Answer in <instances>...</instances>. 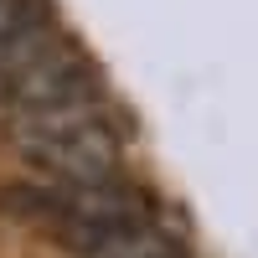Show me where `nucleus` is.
I'll use <instances>...</instances> for the list:
<instances>
[{
	"mask_svg": "<svg viewBox=\"0 0 258 258\" xmlns=\"http://www.w3.org/2000/svg\"><path fill=\"white\" fill-rule=\"evenodd\" d=\"M16 150L36 170H47L57 186H103L119 181V135L98 114V103H73V109L21 114L11 124Z\"/></svg>",
	"mask_w": 258,
	"mask_h": 258,
	"instance_id": "nucleus-1",
	"label": "nucleus"
},
{
	"mask_svg": "<svg viewBox=\"0 0 258 258\" xmlns=\"http://www.w3.org/2000/svg\"><path fill=\"white\" fill-rule=\"evenodd\" d=\"M98 78L88 68V57L78 47H52L47 57H36L26 73H16L6 109L16 114H47V109H73V103H93Z\"/></svg>",
	"mask_w": 258,
	"mask_h": 258,
	"instance_id": "nucleus-2",
	"label": "nucleus"
},
{
	"mask_svg": "<svg viewBox=\"0 0 258 258\" xmlns=\"http://www.w3.org/2000/svg\"><path fill=\"white\" fill-rule=\"evenodd\" d=\"M83 258H181V248H176V238H170L165 227H155V222H135V227H119V232H109L93 253H83Z\"/></svg>",
	"mask_w": 258,
	"mask_h": 258,
	"instance_id": "nucleus-3",
	"label": "nucleus"
},
{
	"mask_svg": "<svg viewBox=\"0 0 258 258\" xmlns=\"http://www.w3.org/2000/svg\"><path fill=\"white\" fill-rule=\"evenodd\" d=\"M36 26H52L41 0H0V41H16Z\"/></svg>",
	"mask_w": 258,
	"mask_h": 258,
	"instance_id": "nucleus-4",
	"label": "nucleus"
}]
</instances>
